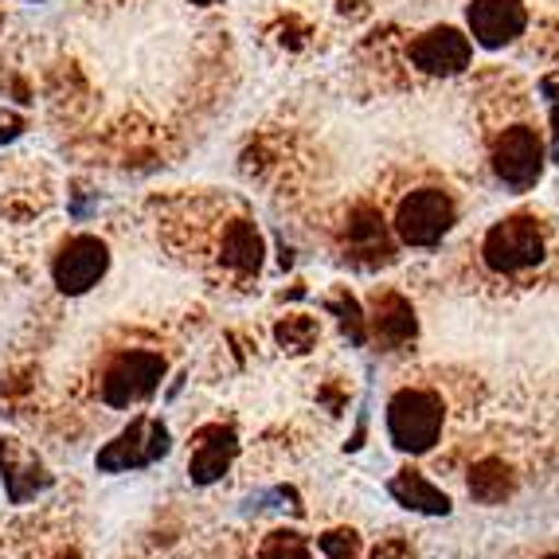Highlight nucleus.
Listing matches in <instances>:
<instances>
[{
	"instance_id": "nucleus-1",
	"label": "nucleus",
	"mask_w": 559,
	"mask_h": 559,
	"mask_svg": "<svg viewBox=\"0 0 559 559\" xmlns=\"http://www.w3.org/2000/svg\"><path fill=\"white\" fill-rule=\"evenodd\" d=\"M447 411L430 388H400L388 403V439L403 454H427L442 439Z\"/></svg>"
},
{
	"instance_id": "nucleus-2",
	"label": "nucleus",
	"mask_w": 559,
	"mask_h": 559,
	"mask_svg": "<svg viewBox=\"0 0 559 559\" xmlns=\"http://www.w3.org/2000/svg\"><path fill=\"white\" fill-rule=\"evenodd\" d=\"M548 239L544 227L532 215H509L501 224L489 227L481 242V259L493 274H524L532 266H540Z\"/></svg>"
},
{
	"instance_id": "nucleus-3",
	"label": "nucleus",
	"mask_w": 559,
	"mask_h": 559,
	"mask_svg": "<svg viewBox=\"0 0 559 559\" xmlns=\"http://www.w3.org/2000/svg\"><path fill=\"white\" fill-rule=\"evenodd\" d=\"M457 224V204L442 188H415L395 207V235L407 247H439Z\"/></svg>"
},
{
	"instance_id": "nucleus-4",
	"label": "nucleus",
	"mask_w": 559,
	"mask_h": 559,
	"mask_svg": "<svg viewBox=\"0 0 559 559\" xmlns=\"http://www.w3.org/2000/svg\"><path fill=\"white\" fill-rule=\"evenodd\" d=\"M160 376H165V356L133 348V353H121L106 364L98 392H103L106 407L126 411V407H133V403L150 400L160 388Z\"/></svg>"
},
{
	"instance_id": "nucleus-5",
	"label": "nucleus",
	"mask_w": 559,
	"mask_h": 559,
	"mask_svg": "<svg viewBox=\"0 0 559 559\" xmlns=\"http://www.w3.org/2000/svg\"><path fill=\"white\" fill-rule=\"evenodd\" d=\"M168 454V430L160 419H133L130 427L121 430L118 439L106 442V450H98L94 466L103 474H126V469H141L153 466L157 457Z\"/></svg>"
},
{
	"instance_id": "nucleus-6",
	"label": "nucleus",
	"mask_w": 559,
	"mask_h": 559,
	"mask_svg": "<svg viewBox=\"0 0 559 559\" xmlns=\"http://www.w3.org/2000/svg\"><path fill=\"white\" fill-rule=\"evenodd\" d=\"M493 173L504 188L513 192H528L544 173V141L528 126H513L504 130L493 145Z\"/></svg>"
},
{
	"instance_id": "nucleus-7",
	"label": "nucleus",
	"mask_w": 559,
	"mask_h": 559,
	"mask_svg": "<svg viewBox=\"0 0 559 559\" xmlns=\"http://www.w3.org/2000/svg\"><path fill=\"white\" fill-rule=\"evenodd\" d=\"M106 266H110L106 242L98 235H75V239H67L59 247L56 262H51V278H56V286L63 289L67 298H79V294L98 286Z\"/></svg>"
},
{
	"instance_id": "nucleus-8",
	"label": "nucleus",
	"mask_w": 559,
	"mask_h": 559,
	"mask_svg": "<svg viewBox=\"0 0 559 559\" xmlns=\"http://www.w3.org/2000/svg\"><path fill=\"white\" fill-rule=\"evenodd\" d=\"M474 59V44L457 28H430L411 44V63L427 75H462Z\"/></svg>"
},
{
	"instance_id": "nucleus-9",
	"label": "nucleus",
	"mask_w": 559,
	"mask_h": 559,
	"mask_svg": "<svg viewBox=\"0 0 559 559\" xmlns=\"http://www.w3.org/2000/svg\"><path fill=\"white\" fill-rule=\"evenodd\" d=\"M524 24H528L524 0H474L469 4V32L489 51L513 44L524 32Z\"/></svg>"
},
{
	"instance_id": "nucleus-10",
	"label": "nucleus",
	"mask_w": 559,
	"mask_h": 559,
	"mask_svg": "<svg viewBox=\"0 0 559 559\" xmlns=\"http://www.w3.org/2000/svg\"><path fill=\"white\" fill-rule=\"evenodd\" d=\"M235 450H239V442H235L231 430L227 427H204L197 435L192 457H188V477H192L197 485L219 481V477L227 474V466H231Z\"/></svg>"
},
{
	"instance_id": "nucleus-11",
	"label": "nucleus",
	"mask_w": 559,
	"mask_h": 559,
	"mask_svg": "<svg viewBox=\"0 0 559 559\" xmlns=\"http://www.w3.org/2000/svg\"><path fill=\"white\" fill-rule=\"evenodd\" d=\"M368 325H372L376 341H383V345H407V341H415V333H419V321H415V309H411V301L403 298V294H376L372 298V318H368Z\"/></svg>"
},
{
	"instance_id": "nucleus-12",
	"label": "nucleus",
	"mask_w": 559,
	"mask_h": 559,
	"mask_svg": "<svg viewBox=\"0 0 559 559\" xmlns=\"http://www.w3.org/2000/svg\"><path fill=\"white\" fill-rule=\"evenodd\" d=\"M388 493L411 509V513H427V516H447L450 513V497L442 493L439 485H430L419 469H400V474L388 481Z\"/></svg>"
},
{
	"instance_id": "nucleus-13",
	"label": "nucleus",
	"mask_w": 559,
	"mask_h": 559,
	"mask_svg": "<svg viewBox=\"0 0 559 559\" xmlns=\"http://www.w3.org/2000/svg\"><path fill=\"white\" fill-rule=\"evenodd\" d=\"M262 254H266V247H262V235H259V227H254L251 219H235V224H227V231H224V262L231 266L235 274H242V278L259 274Z\"/></svg>"
},
{
	"instance_id": "nucleus-14",
	"label": "nucleus",
	"mask_w": 559,
	"mask_h": 559,
	"mask_svg": "<svg viewBox=\"0 0 559 559\" xmlns=\"http://www.w3.org/2000/svg\"><path fill=\"white\" fill-rule=\"evenodd\" d=\"M345 242H348V251H356V254H392V247H388V224H383V215L368 204L353 207L348 227H345Z\"/></svg>"
},
{
	"instance_id": "nucleus-15",
	"label": "nucleus",
	"mask_w": 559,
	"mask_h": 559,
	"mask_svg": "<svg viewBox=\"0 0 559 559\" xmlns=\"http://www.w3.org/2000/svg\"><path fill=\"white\" fill-rule=\"evenodd\" d=\"M466 485H469V497H474V501L501 504L504 497L516 489V477H513V469L504 466L501 457H481V462L469 469Z\"/></svg>"
},
{
	"instance_id": "nucleus-16",
	"label": "nucleus",
	"mask_w": 559,
	"mask_h": 559,
	"mask_svg": "<svg viewBox=\"0 0 559 559\" xmlns=\"http://www.w3.org/2000/svg\"><path fill=\"white\" fill-rule=\"evenodd\" d=\"M259 559H313V548L301 532L278 528L259 544Z\"/></svg>"
},
{
	"instance_id": "nucleus-17",
	"label": "nucleus",
	"mask_w": 559,
	"mask_h": 559,
	"mask_svg": "<svg viewBox=\"0 0 559 559\" xmlns=\"http://www.w3.org/2000/svg\"><path fill=\"white\" fill-rule=\"evenodd\" d=\"M274 336H278V345L289 348V353H306V348H313V341H318V321L306 318V313H289V318L274 329Z\"/></svg>"
},
{
	"instance_id": "nucleus-18",
	"label": "nucleus",
	"mask_w": 559,
	"mask_h": 559,
	"mask_svg": "<svg viewBox=\"0 0 559 559\" xmlns=\"http://www.w3.org/2000/svg\"><path fill=\"white\" fill-rule=\"evenodd\" d=\"M318 548L325 551L329 559H356V532L353 528H336V532H325L318 536Z\"/></svg>"
},
{
	"instance_id": "nucleus-19",
	"label": "nucleus",
	"mask_w": 559,
	"mask_h": 559,
	"mask_svg": "<svg viewBox=\"0 0 559 559\" xmlns=\"http://www.w3.org/2000/svg\"><path fill=\"white\" fill-rule=\"evenodd\" d=\"M329 309H333L336 318H341V325H345V333L353 336L356 345H360V341H364V321H368V318H364V313H360V306H356L353 298H333V301H329Z\"/></svg>"
},
{
	"instance_id": "nucleus-20",
	"label": "nucleus",
	"mask_w": 559,
	"mask_h": 559,
	"mask_svg": "<svg viewBox=\"0 0 559 559\" xmlns=\"http://www.w3.org/2000/svg\"><path fill=\"white\" fill-rule=\"evenodd\" d=\"M368 559H411V556H407V544L403 540H383L380 548H372Z\"/></svg>"
},
{
	"instance_id": "nucleus-21",
	"label": "nucleus",
	"mask_w": 559,
	"mask_h": 559,
	"mask_svg": "<svg viewBox=\"0 0 559 559\" xmlns=\"http://www.w3.org/2000/svg\"><path fill=\"white\" fill-rule=\"evenodd\" d=\"M551 126H556V153H559V106L551 110Z\"/></svg>"
},
{
	"instance_id": "nucleus-22",
	"label": "nucleus",
	"mask_w": 559,
	"mask_h": 559,
	"mask_svg": "<svg viewBox=\"0 0 559 559\" xmlns=\"http://www.w3.org/2000/svg\"><path fill=\"white\" fill-rule=\"evenodd\" d=\"M9 138H16V130H0V141H9Z\"/></svg>"
},
{
	"instance_id": "nucleus-23",
	"label": "nucleus",
	"mask_w": 559,
	"mask_h": 559,
	"mask_svg": "<svg viewBox=\"0 0 559 559\" xmlns=\"http://www.w3.org/2000/svg\"><path fill=\"white\" fill-rule=\"evenodd\" d=\"M192 4H204V9H207V4H215V0H192Z\"/></svg>"
},
{
	"instance_id": "nucleus-24",
	"label": "nucleus",
	"mask_w": 559,
	"mask_h": 559,
	"mask_svg": "<svg viewBox=\"0 0 559 559\" xmlns=\"http://www.w3.org/2000/svg\"><path fill=\"white\" fill-rule=\"evenodd\" d=\"M544 559H559V556H544Z\"/></svg>"
}]
</instances>
